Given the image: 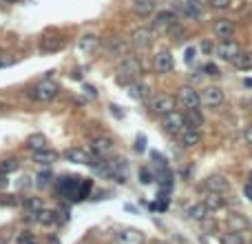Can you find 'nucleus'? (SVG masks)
Instances as JSON below:
<instances>
[{"mask_svg": "<svg viewBox=\"0 0 252 244\" xmlns=\"http://www.w3.org/2000/svg\"><path fill=\"white\" fill-rule=\"evenodd\" d=\"M142 73H144V69H142V63H139L137 58H126L117 69V82L119 85H131V82L139 80Z\"/></svg>", "mask_w": 252, "mask_h": 244, "instance_id": "obj_1", "label": "nucleus"}, {"mask_svg": "<svg viewBox=\"0 0 252 244\" xmlns=\"http://www.w3.org/2000/svg\"><path fill=\"white\" fill-rule=\"evenodd\" d=\"M64 158H67L69 162L89 164V167H93V169L100 164V155L89 154V151H86V149H82V147H71V149H67V151H64Z\"/></svg>", "mask_w": 252, "mask_h": 244, "instance_id": "obj_2", "label": "nucleus"}, {"mask_svg": "<svg viewBox=\"0 0 252 244\" xmlns=\"http://www.w3.org/2000/svg\"><path fill=\"white\" fill-rule=\"evenodd\" d=\"M199 96H201V105L210 107V109H214V107H221V105H224V100H226L224 89H221V87H217V85H210V87H206V89H201Z\"/></svg>", "mask_w": 252, "mask_h": 244, "instance_id": "obj_3", "label": "nucleus"}, {"mask_svg": "<svg viewBox=\"0 0 252 244\" xmlns=\"http://www.w3.org/2000/svg\"><path fill=\"white\" fill-rule=\"evenodd\" d=\"M186 127V118L177 111H171V113L162 115V129L166 131L168 135H179Z\"/></svg>", "mask_w": 252, "mask_h": 244, "instance_id": "obj_4", "label": "nucleus"}, {"mask_svg": "<svg viewBox=\"0 0 252 244\" xmlns=\"http://www.w3.org/2000/svg\"><path fill=\"white\" fill-rule=\"evenodd\" d=\"M58 85H53V82H49V80H44V82H40L38 87H34L31 89V98L34 100H38V102H51L53 98L58 96Z\"/></svg>", "mask_w": 252, "mask_h": 244, "instance_id": "obj_5", "label": "nucleus"}, {"mask_svg": "<svg viewBox=\"0 0 252 244\" xmlns=\"http://www.w3.org/2000/svg\"><path fill=\"white\" fill-rule=\"evenodd\" d=\"M177 102H179L186 111H188V109H199L201 96L197 93L195 89H193V87H181L179 93H177Z\"/></svg>", "mask_w": 252, "mask_h": 244, "instance_id": "obj_6", "label": "nucleus"}, {"mask_svg": "<svg viewBox=\"0 0 252 244\" xmlns=\"http://www.w3.org/2000/svg\"><path fill=\"white\" fill-rule=\"evenodd\" d=\"M115 242L117 244H144V233L133 226H124V229L115 231Z\"/></svg>", "mask_w": 252, "mask_h": 244, "instance_id": "obj_7", "label": "nucleus"}, {"mask_svg": "<svg viewBox=\"0 0 252 244\" xmlns=\"http://www.w3.org/2000/svg\"><path fill=\"white\" fill-rule=\"evenodd\" d=\"M58 193L62 198H71V200H78V189H80V180L73 176H67V177H60L56 184Z\"/></svg>", "mask_w": 252, "mask_h": 244, "instance_id": "obj_8", "label": "nucleus"}, {"mask_svg": "<svg viewBox=\"0 0 252 244\" xmlns=\"http://www.w3.org/2000/svg\"><path fill=\"white\" fill-rule=\"evenodd\" d=\"M175 105H177V100L173 96H166V93H162V96H155L151 100V111L153 113H157V115H166V113H171V111H175Z\"/></svg>", "mask_w": 252, "mask_h": 244, "instance_id": "obj_9", "label": "nucleus"}, {"mask_svg": "<svg viewBox=\"0 0 252 244\" xmlns=\"http://www.w3.org/2000/svg\"><path fill=\"white\" fill-rule=\"evenodd\" d=\"M241 51H243L241 44L234 43V40H221V43L217 44V56L221 58V60H228V63H233Z\"/></svg>", "mask_w": 252, "mask_h": 244, "instance_id": "obj_10", "label": "nucleus"}, {"mask_svg": "<svg viewBox=\"0 0 252 244\" xmlns=\"http://www.w3.org/2000/svg\"><path fill=\"white\" fill-rule=\"evenodd\" d=\"M153 38H155V34H153V29L148 27H139L135 29L133 34H131V44L137 49H146L153 44Z\"/></svg>", "mask_w": 252, "mask_h": 244, "instance_id": "obj_11", "label": "nucleus"}, {"mask_svg": "<svg viewBox=\"0 0 252 244\" xmlns=\"http://www.w3.org/2000/svg\"><path fill=\"white\" fill-rule=\"evenodd\" d=\"M213 34L217 36V38H221V40H230L233 38V34H234V24L230 22V20H226V18H219V20H214L213 22Z\"/></svg>", "mask_w": 252, "mask_h": 244, "instance_id": "obj_12", "label": "nucleus"}, {"mask_svg": "<svg viewBox=\"0 0 252 244\" xmlns=\"http://www.w3.org/2000/svg\"><path fill=\"white\" fill-rule=\"evenodd\" d=\"M155 69L157 73H171L175 69V58L171 51H159L155 56Z\"/></svg>", "mask_w": 252, "mask_h": 244, "instance_id": "obj_13", "label": "nucleus"}, {"mask_svg": "<svg viewBox=\"0 0 252 244\" xmlns=\"http://www.w3.org/2000/svg\"><path fill=\"white\" fill-rule=\"evenodd\" d=\"M173 24H177L175 11L164 9V11H157V14H155V20H153V27H155V29H171Z\"/></svg>", "mask_w": 252, "mask_h": 244, "instance_id": "obj_14", "label": "nucleus"}, {"mask_svg": "<svg viewBox=\"0 0 252 244\" xmlns=\"http://www.w3.org/2000/svg\"><path fill=\"white\" fill-rule=\"evenodd\" d=\"M201 142V131L199 129H191V127H184V131L179 133V144L186 149H193Z\"/></svg>", "mask_w": 252, "mask_h": 244, "instance_id": "obj_15", "label": "nucleus"}, {"mask_svg": "<svg viewBox=\"0 0 252 244\" xmlns=\"http://www.w3.org/2000/svg\"><path fill=\"white\" fill-rule=\"evenodd\" d=\"M111 149H113V140L109 135H97V138L91 140V151L96 155H106L111 154Z\"/></svg>", "mask_w": 252, "mask_h": 244, "instance_id": "obj_16", "label": "nucleus"}, {"mask_svg": "<svg viewBox=\"0 0 252 244\" xmlns=\"http://www.w3.org/2000/svg\"><path fill=\"white\" fill-rule=\"evenodd\" d=\"M179 7L188 18H201V14H204V2H199V0H184Z\"/></svg>", "mask_w": 252, "mask_h": 244, "instance_id": "obj_17", "label": "nucleus"}, {"mask_svg": "<svg viewBox=\"0 0 252 244\" xmlns=\"http://www.w3.org/2000/svg\"><path fill=\"white\" fill-rule=\"evenodd\" d=\"M206 189L208 191H217V193H226L230 189V182L224 176H210L206 180Z\"/></svg>", "mask_w": 252, "mask_h": 244, "instance_id": "obj_18", "label": "nucleus"}, {"mask_svg": "<svg viewBox=\"0 0 252 244\" xmlns=\"http://www.w3.org/2000/svg\"><path fill=\"white\" fill-rule=\"evenodd\" d=\"M204 204L208 211H219L226 206V198L224 193H217V191H208V196L204 198Z\"/></svg>", "mask_w": 252, "mask_h": 244, "instance_id": "obj_19", "label": "nucleus"}, {"mask_svg": "<svg viewBox=\"0 0 252 244\" xmlns=\"http://www.w3.org/2000/svg\"><path fill=\"white\" fill-rule=\"evenodd\" d=\"M129 96L133 98V100H146V98L151 96V89H148V85L135 80L129 85Z\"/></svg>", "mask_w": 252, "mask_h": 244, "instance_id": "obj_20", "label": "nucleus"}, {"mask_svg": "<svg viewBox=\"0 0 252 244\" xmlns=\"http://www.w3.org/2000/svg\"><path fill=\"white\" fill-rule=\"evenodd\" d=\"M36 220H38V224H42V226H53L58 222V211L40 209L38 213H36Z\"/></svg>", "mask_w": 252, "mask_h": 244, "instance_id": "obj_21", "label": "nucleus"}, {"mask_svg": "<svg viewBox=\"0 0 252 244\" xmlns=\"http://www.w3.org/2000/svg\"><path fill=\"white\" fill-rule=\"evenodd\" d=\"M184 118H186V127H191V129H201L204 127V115H201L199 109H188Z\"/></svg>", "mask_w": 252, "mask_h": 244, "instance_id": "obj_22", "label": "nucleus"}, {"mask_svg": "<svg viewBox=\"0 0 252 244\" xmlns=\"http://www.w3.org/2000/svg\"><path fill=\"white\" fill-rule=\"evenodd\" d=\"M47 135L44 133H34L27 138V149H31V151H42V149H47Z\"/></svg>", "mask_w": 252, "mask_h": 244, "instance_id": "obj_23", "label": "nucleus"}, {"mask_svg": "<svg viewBox=\"0 0 252 244\" xmlns=\"http://www.w3.org/2000/svg\"><path fill=\"white\" fill-rule=\"evenodd\" d=\"M58 160V154L53 149H42V151H34V162L40 164H53Z\"/></svg>", "mask_w": 252, "mask_h": 244, "instance_id": "obj_24", "label": "nucleus"}, {"mask_svg": "<svg viewBox=\"0 0 252 244\" xmlns=\"http://www.w3.org/2000/svg\"><path fill=\"white\" fill-rule=\"evenodd\" d=\"M133 11L137 16H151L155 11V2L153 0H133Z\"/></svg>", "mask_w": 252, "mask_h": 244, "instance_id": "obj_25", "label": "nucleus"}, {"mask_svg": "<svg viewBox=\"0 0 252 244\" xmlns=\"http://www.w3.org/2000/svg\"><path fill=\"white\" fill-rule=\"evenodd\" d=\"M186 216L193 218V220H204L208 216V209H206V204H191L186 209Z\"/></svg>", "mask_w": 252, "mask_h": 244, "instance_id": "obj_26", "label": "nucleus"}, {"mask_svg": "<svg viewBox=\"0 0 252 244\" xmlns=\"http://www.w3.org/2000/svg\"><path fill=\"white\" fill-rule=\"evenodd\" d=\"M219 242L221 244H243V235L241 231H226V233H221V238H219Z\"/></svg>", "mask_w": 252, "mask_h": 244, "instance_id": "obj_27", "label": "nucleus"}, {"mask_svg": "<svg viewBox=\"0 0 252 244\" xmlns=\"http://www.w3.org/2000/svg\"><path fill=\"white\" fill-rule=\"evenodd\" d=\"M78 44H80L82 51H93V49L100 44V38H97V36H93V34H86V36H82Z\"/></svg>", "mask_w": 252, "mask_h": 244, "instance_id": "obj_28", "label": "nucleus"}, {"mask_svg": "<svg viewBox=\"0 0 252 244\" xmlns=\"http://www.w3.org/2000/svg\"><path fill=\"white\" fill-rule=\"evenodd\" d=\"M233 65L237 69H252V51H241L233 60Z\"/></svg>", "mask_w": 252, "mask_h": 244, "instance_id": "obj_29", "label": "nucleus"}, {"mask_svg": "<svg viewBox=\"0 0 252 244\" xmlns=\"http://www.w3.org/2000/svg\"><path fill=\"white\" fill-rule=\"evenodd\" d=\"M228 224L233 231H246L248 229V220L241 216V213H233V216L228 218Z\"/></svg>", "mask_w": 252, "mask_h": 244, "instance_id": "obj_30", "label": "nucleus"}, {"mask_svg": "<svg viewBox=\"0 0 252 244\" xmlns=\"http://www.w3.org/2000/svg\"><path fill=\"white\" fill-rule=\"evenodd\" d=\"M62 40H56V38H42V43H40V49H42L44 53H49V51H60L62 49Z\"/></svg>", "mask_w": 252, "mask_h": 244, "instance_id": "obj_31", "label": "nucleus"}, {"mask_svg": "<svg viewBox=\"0 0 252 244\" xmlns=\"http://www.w3.org/2000/svg\"><path fill=\"white\" fill-rule=\"evenodd\" d=\"M24 209H27L29 216L36 218V213L42 209V202H40V198H27V200H24Z\"/></svg>", "mask_w": 252, "mask_h": 244, "instance_id": "obj_32", "label": "nucleus"}, {"mask_svg": "<svg viewBox=\"0 0 252 244\" xmlns=\"http://www.w3.org/2000/svg\"><path fill=\"white\" fill-rule=\"evenodd\" d=\"M91 189H93V180H91V177H86V180H80V189H78V200H84V198L91 193Z\"/></svg>", "mask_w": 252, "mask_h": 244, "instance_id": "obj_33", "label": "nucleus"}, {"mask_svg": "<svg viewBox=\"0 0 252 244\" xmlns=\"http://www.w3.org/2000/svg\"><path fill=\"white\" fill-rule=\"evenodd\" d=\"M18 160H14V158H7V160H2L0 162V173H14V171H18Z\"/></svg>", "mask_w": 252, "mask_h": 244, "instance_id": "obj_34", "label": "nucleus"}, {"mask_svg": "<svg viewBox=\"0 0 252 244\" xmlns=\"http://www.w3.org/2000/svg\"><path fill=\"white\" fill-rule=\"evenodd\" d=\"M109 47H111V51H113L115 56H122V53L126 51V44H124L122 40H117V38H113V40H111V43H109Z\"/></svg>", "mask_w": 252, "mask_h": 244, "instance_id": "obj_35", "label": "nucleus"}, {"mask_svg": "<svg viewBox=\"0 0 252 244\" xmlns=\"http://www.w3.org/2000/svg\"><path fill=\"white\" fill-rule=\"evenodd\" d=\"M230 2H233V0H208V5L213 7V9H228Z\"/></svg>", "mask_w": 252, "mask_h": 244, "instance_id": "obj_36", "label": "nucleus"}, {"mask_svg": "<svg viewBox=\"0 0 252 244\" xmlns=\"http://www.w3.org/2000/svg\"><path fill=\"white\" fill-rule=\"evenodd\" d=\"M18 244H36V240H34V233H29V231H24V233H20V238H18Z\"/></svg>", "mask_w": 252, "mask_h": 244, "instance_id": "obj_37", "label": "nucleus"}, {"mask_svg": "<svg viewBox=\"0 0 252 244\" xmlns=\"http://www.w3.org/2000/svg\"><path fill=\"white\" fill-rule=\"evenodd\" d=\"M49 180H53L51 171H42V173H40V176H38V184H40V187H47V184H49Z\"/></svg>", "mask_w": 252, "mask_h": 244, "instance_id": "obj_38", "label": "nucleus"}, {"mask_svg": "<svg viewBox=\"0 0 252 244\" xmlns=\"http://www.w3.org/2000/svg\"><path fill=\"white\" fill-rule=\"evenodd\" d=\"M139 177H142L144 184H151L153 182V173L148 171V169H142V171H139Z\"/></svg>", "mask_w": 252, "mask_h": 244, "instance_id": "obj_39", "label": "nucleus"}, {"mask_svg": "<svg viewBox=\"0 0 252 244\" xmlns=\"http://www.w3.org/2000/svg\"><path fill=\"white\" fill-rule=\"evenodd\" d=\"M0 204H18V198H14V196H5V198H0Z\"/></svg>", "mask_w": 252, "mask_h": 244, "instance_id": "obj_40", "label": "nucleus"}, {"mask_svg": "<svg viewBox=\"0 0 252 244\" xmlns=\"http://www.w3.org/2000/svg\"><path fill=\"white\" fill-rule=\"evenodd\" d=\"M204 71L208 73V76H219V69L214 67V65H206V67H204Z\"/></svg>", "mask_w": 252, "mask_h": 244, "instance_id": "obj_41", "label": "nucleus"}, {"mask_svg": "<svg viewBox=\"0 0 252 244\" xmlns=\"http://www.w3.org/2000/svg\"><path fill=\"white\" fill-rule=\"evenodd\" d=\"M9 187V180H7V173H0V191H5Z\"/></svg>", "mask_w": 252, "mask_h": 244, "instance_id": "obj_42", "label": "nucleus"}, {"mask_svg": "<svg viewBox=\"0 0 252 244\" xmlns=\"http://www.w3.org/2000/svg\"><path fill=\"white\" fill-rule=\"evenodd\" d=\"M14 63H16V58H11V56L0 58V67H9V65H14Z\"/></svg>", "mask_w": 252, "mask_h": 244, "instance_id": "obj_43", "label": "nucleus"}, {"mask_svg": "<svg viewBox=\"0 0 252 244\" xmlns=\"http://www.w3.org/2000/svg\"><path fill=\"white\" fill-rule=\"evenodd\" d=\"M243 138H246V142L252 147V125H250V127H246V131H243Z\"/></svg>", "mask_w": 252, "mask_h": 244, "instance_id": "obj_44", "label": "nucleus"}, {"mask_svg": "<svg viewBox=\"0 0 252 244\" xmlns=\"http://www.w3.org/2000/svg\"><path fill=\"white\" fill-rule=\"evenodd\" d=\"M144 149H146V140H144V135H139L137 144H135V151H144Z\"/></svg>", "mask_w": 252, "mask_h": 244, "instance_id": "obj_45", "label": "nucleus"}, {"mask_svg": "<svg viewBox=\"0 0 252 244\" xmlns=\"http://www.w3.org/2000/svg\"><path fill=\"white\" fill-rule=\"evenodd\" d=\"M193 60H195V49L188 47L186 49V63H193Z\"/></svg>", "mask_w": 252, "mask_h": 244, "instance_id": "obj_46", "label": "nucleus"}, {"mask_svg": "<svg viewBox=\"0 0 252 244\" xmlns=\"http://www.w3.org/2000/svg\"><path fill=\"white\" fill-rule=\"evenodd\" d=\"M84 93H89V98H97V91L91 85H84Z\"/></svg>", "mask_w": 252, "mask_h": 244, "instance_id": "obj_47", "label": "nucleus"}, {"mask_svg": "<svg viewBox=\"0 0 252 244\" xmlns=\"http://www.w3.org/2000/svg\"><path fill=\"white\" fill-rule=\"evenodd\" d=\"M243 196H246L248 200L252 202V182H250V184H246V187H243Z\"/></svg>", "mask_w": 252, "mask_h": 244, "instance_id": "obj_48", "label": "nucleus"}, {"mask_svg": "<svg viewBox=\"0 0 252 244\" xmlns=\"http://www.w3.org/2000/svg\"><path fill=\"white\" fill-rule=\"evenodd\" d=\"M111 113H113V115H115V118H122V115H124V111H119V107L111 105Z\"/></svg>", "mask_w": 252, "mask_h": 244, "instance_id": "obj_49", "label": "nucleus"}, {"mask_svg": "<svg viewBox=\"0 0 252 244\" xmlns=\"http://www.w3.org/2000/svg\"><path fill=\"white\" fill-rule=\"evenodd\" d=\"M51 244H60V240H58V238H51Z\"/></svg>", "mask_w": 252, "mask_h": 244, "instance_id": "obj_50", "label": "nucleus"}, {"mask_svg": "<svg viewBox=\"0 0 252 244\" xmlns=\"http://www.w3.org/2000/svg\"><path fill=\"white\" fill-rule=\"evenodd\" d=\"M246 87H252V80H246Z\"/></svg>", "mask_w": 252, "mask_h": 244, "instance_id": "obj_51", "label": "nucleus"}, {"mask_svg": "<svg viewBox=\"0 0 252 244\" xmlns=\"http://www.w3.org/2000/svg\"><path fill=\"white\" fill-rule=\"evenodd\" d=\"M0 244H7V242H5V238H0Z\"/></svg>", "mask_w": 252, "mask_h": 244, "instance_id": "obj_52", "label": "nucleus"}, {"mask_svg": "<svg viewBox=\"0 0 252 244\" xmlns=\"http://www.w3.org/2000/svg\"><path fill=\"white\" fill-rule=\"evenodd\" d=\"M7 2H16V0H7Z\"/></svg>", "mask_w": 252, "mask_h": 244, "instance_id": "obj_53", "label": "nucleus"}, {"mask_svg": "<svg viewBox=\"0 0 252 244\" xmlns=\"http://www.w3.org/2000/svg\"><path fill=\"white\" fill-rule=\"evenodd\" d=\"M250 180H252V173H250Z\"/></svg>", "mask_w": 252, "mask_h": 244, "instance_id": "obj_54", "label": "nucleus"}, {"mask_svg": "<svg viewBox=\"0 0 252 244\" xmlns=\"http://www.w3.org/2000/svg\"><path fill=\"white\" fill-rule=\"evenodd\" d=\"M162 244H164V242H162Z\"/></svg>", "mask_w": 252, "mask_h": 244, "instance_id": "obj_55", "label": "nucleus"}]
</instances>
